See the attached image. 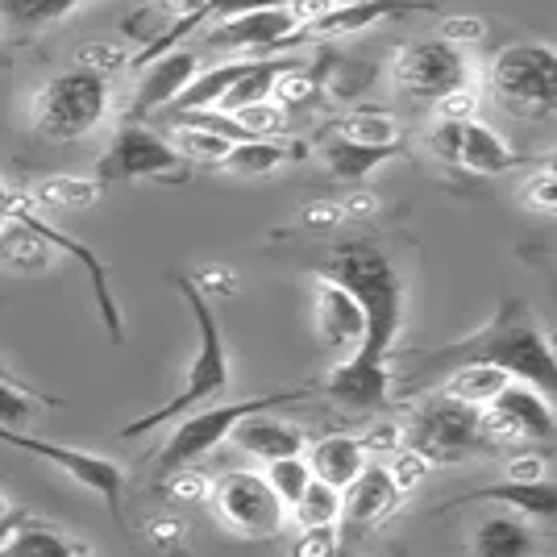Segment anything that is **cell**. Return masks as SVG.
<instances>
[{"label":"cell","instance_id":"6da1fadb","mask_svg":"<svg viewBox=\"0 0 557 557\" xmlns=\"http://www.w3.org/2000/svg\"><path fill=\"white\" fill-rule=\"evenodd\" d=\"M329 278H337L346 292L358 296L367 312L362 346L346 354L325 379L329 399H337L354 417H379L392 408V358L395 342L404 333L408 296L395 262L371 242H346L329 255Z\"/></svg>","mask_w":557,"mask_h":557},{"label":"cell","instance_id":"7a4b0ae2","mask_svg":"<svg viewBox=\"0 0 557 557\" xmlns=\"http://www.w3.org/2000/svg\"><path fill=\"white\" fill-rule=\"evenodd\" d=\"M466 362H491L508 379L529 383L557 404V349L549 342V333L536 325L533 308L524 300H504L487 325L462 337V342H454V346L417 354L412 358V379L442 383L454 367H466Z\"/></svg>","mask_w":557,"mask_h":557},{"label":"cell","instance_id":"3957f363","mask_svg":"<svg viewBox=\"0 0 557 557\" xmlns=\"http://www.w3.org/2000/svg\"><path fill=\"white\" fill-rule=\"evenodd\" d=\"M171 283H175V292H180L187 300V308H191V321H196V354H191V362H187L184 387L171 395L166 404H159L154 412L129 420V424L121 429L125 442L146 437V433H154V429H163V424L187 417V412H196V408H209V404H216L221 395L230 392V383H233L230 346H225V333H221V321H216V312H212L209 296H205L187 275H171Z\"/></svg>","mask_w":557,"mask_h":557},{"label":"cell","instance_id":"277c9868","mask_svg":"<svg viewBox=\"0 0 557 557\" xmlns=\"http://www.w3.org/2000/svg\"><path fill=\"white\" fill-rule=\"evenodd\" d=\"M109 104H113V79L104 71L71 67L34 92L29 116L47 141H79L109 116Z\"/></svg>","mask_w":557,"mask_h":557},{"label":"cell","instance_id":"5b68a950","mask_svg":"<svg viewBox=\"0 0 557 557\" xmlns=\"http://www.w3.org/2000/svg\"><path fill=\"white\" fill-rule=\"evenodd\" d=\"M312 392H275V395H255V399H233V404H209V408H196L187 417L175 420L171 437L163 442L159 458H154V470L159 479H171L187 466H196L200 458H209L216 445H225L233 437V429L255 412H271V408H283V404H300Z\"/></svg>","mask_w":557,"mask_h":557},{"label":"cell","instance_id":"8992f818","mask_svg":"<svg viewBox=\"0 0 557 557\" xmlns=\"http://www.w3.org/2000/svg\"><path fill=\"white\" fill-rule=\"evenodd\" d=\"M404 445L424 454L433 466L470 462L495 449L483 429V408H470L449 392L429 395L412 412V420L404 424Z\"/></svg>","mask_w":557,"mask_h":557},{"label":"cell","instance_id":"52a82bcc","mask_svg":"<svg viewBox=\"0 0 557 557\" xmlns=\"http://www.w3.org/2000/svg\"><path fill=\"white\" fill-rule=\"evenodd\" d=\"M495 100L516 116H557V47L511 42L487 67Z\"/></svg>","mask_w":557,"mask_h":557},{"label":"cell","instance_id":"ba28073f","mask_svg":"<svg viewBox=\"0 0 557 557\" xmlns=\"http://www.w3.org/2000/svg\"><path fill=\"white\" fill-rule=\"evenodd\" d=\"M470 75H474L470 54L442 42V38L408 42V47L395 50L392 59V84L404 96L424 100V104H437L442 96L470 88Z\"/></svg>","mask_w":557,"mask_h":557},{"label":"cell","instance_id":"9c48e42d","mask_svg":"<svg viewBox=\"0 0 557 557\" xmlns=\"http://www.w3.org/2000/svg\"><path fill=\"white\" fill-rule=\"evenodd\" d=\"M212 508H216L225 529H233L237 536H250V541L278 536L283 524L292 520L283 499L262 479V470H230V474H221L216 487H212Z\"/></svg>","mask_w":557,"mask_h":557},{"label":"cell","instance_id":"30bf717a","mask_svg":"<svg viewBox=\"0 0 557 557\" xmlns=\"http://www.w3.org/2000/svg\"><path fill=\"white\" fill-rule=\"evenodd\" d=\"M191 175V163L171 146V138H163L159 129L141 125V121H125L116 129L109 154L96 166V180H175L184 184Z\"/></svg>","mask_w":557,"mask_h":557},{"label":"cell","instance_id":"8fae6325","mask_svg":"<svg viewBox=\"0 0 557 557\" xmlns=\"http://www.w3.org/2000/svg\"><path fill=\"white\" fill-rule=\"evenodd\" d=\"M0 445H13L25 449L34 458H47L54 470H63L67 479H75L79 487H88L109 508L113 520H121V495H125V470L121 462L92 454V449H75V445H54L47 437H29V433H13V429H0Z\"/></svg>","mask_w":557,"mask_h":557},{"label":"cell","instance_id":"7c38bea8","mask_svg":"<svg viewBox=\"0 0 557 557\" xmlns=\"http://www.w3.org/2000/svg\"><path fill=\"white\" fill-rule=\"evenodd\" d=\"M483 429L495 445L557 442V404L545 392L511 379L483 408Z\"/></svg>","mask_w":557,"mask_h":557},{"label":"cell","instance_id":"4fadbf2b","mask_svg":"<svg viewBox=\"0 0 557 557\" xmlns=\"http://www.w3.org/2000/svg\"><path fill=\"white\" fill-rule=\"evenodd\" d=\"M304 42V22L292 9H258V13H242L230 22L209 25L205 47L225 50V54H242V59H275L283 50Z\"/></svg>","mask_w":557,"mask_h":557},{"label":"cell","instance_id":"5bb4252c","mask_svg":"<svg viewBox=\"0 0 557 557\" xmlns=\"http://www.w3.org/2000/svg\"><path fill=\"white\" fill-rule=\"evenodd\" d=\"M312 329H317L321 346L342 349V354H354L367 333V312H362L358 296L346 292L337 278H329L325 271L312 275Z\"/></svg>","mask_w":557,"mask_h":557},{"label":"cell","instance_id":"9a60e30c","mask_svg":"<svg viewBox=\"0 0 557 557\" xmlns=\"http://www.w3.org/2000/svg\"><path fill=\"white\" fill-rule=\"evenodd\" d=\"M196 75H200V50H166L159 59H150L141 67L138 92L129 100L125 121H146V116L159 113V109L166 113Z\"/></svg>","mask_w":557,"mask_h":557},{"label":"cell","instance_id":"2e32d148","mask_svg":"<svg viewBox=\"0 0 557 557\" xmlns=\"http://www.w3.org/2000/svg\"><path fill=\"white\" fill-rule=\"evenodd\" d=\"M417 9H433V0H346V4H329L317 22L304 25V42H329V38H354L371 25L387 22V17H404Z\"/></svg>","mask_w":557,"mask_h":557},{"label":"cell","instance_id":"e0dca14e","mask_svg":"<svg viewBox=\"0 0 557 557\" xmlns=\"http://www.w3.org/2000/svg\"><path fill=\"white\" fill-rule=\"evenodd\" d=\"M242 454H250L258 462H278V458H296L308 449V433H304L300 424H292V420H278V417H267V412H255V417H246L237 429H233L230 437Z\"/></svg>","mask_w":557,"mask_h":557},{"label":"cell","instance_id":"ac0fdd59","mask_svg":"<svg viewBox=\"0 0 557 557\" xmlns=\"http://www.w3.org/2000/svg\"><path fill=\"white\" fill-rule=\"evenodd\" d=\"M399 499H404V495L395 487L392 470L367 462V470L342 491V520L362 524V529H374V524H383V520L392 516Z\"/></svg>","mask_w":557,"mask_h":557},{"label":"cell","instance_id":"d6986e66","mask_svg":"<svg viewBox=\"0 0 557 557\" xmlns=\"http://www.w3.org/2000/svg\"><path fill=\"white\" fill-rule=\"evenodd\" d=\"M462 504H499L504 511L520 516V520H545L557 524V479H536V483H495L474 495H466Z\"/></svg>","mask_w":557,"mask_h":557},{"label":"cell","instance_id":"ffe728a7","mask_svg":"<svg viewBox=\"0 0 557 557\" xmlns=\"http://www.w3.org/2000/svg\"><path fill=\"white\" fill-rule=\"evenodd\" d=\"M304 458L312 466V479H321L329 487L346 491L362 470L371 462L362 437H346V433H333V437H321L304 449Z\"/></svg>","mask_w":557,"mask_h":557},{"label":"cell","instance_id":"44dd1931","mask_svg":"<svg viewBox=\"0 0 557 557\" xmlns=\"http://www.w3.org/2000/svg\"><path fill=\"white\" fill-rule=\"evenodd\" d=\"M536 533L529 520L511 516V511H491L487 520H479V529L470 533V557H533Z\"/></svg>","mask_w":557,"mask_h":557},{"label":"cell","instance_id":"7402d4cb","mask_svg":"<svg viewBox=\"0 0 557 557\" xmlns=\"http://www.w3.org/2000/svg\"><path fill=\"white\" fill-rule=\"evenodd\" d=\"M516 163H520V154L511 150V141L499 129H491L487 121H479V116L466 121L458 166H466L470 175H508Z\"/></svg>","mask_w":557,"mask_h":557},{"label":"cell","instance_id":"603a6c76","mask_svg":"<svg viewBox=\"0 0 557 557\" xmlns=\"http://www.w3.org/2000/svg\"><path fill=\"white\" fill-rule=\"evenodd\" d=\"M399 154H404V146H354L346 138H333L321 150V163L329 166L333 180H342L349 187H362L371 180V171H379V166L399 159Z\"/></svg>","mask_w":557,"mask_h":557},{"label":"cell","instance_id":"cb8c5ba5","mask_svg":"<svg viewBox=\"0 0 557 557\" xmlns=\"http://www.w3.org/2000/svg\"><path fill=\"white\" fill-rule=\"evenodd\" d=\"M304 159L300 141H283V138H246L233 141V150L225 154L221 171H230L237 180H258V175H271L283 163Z\"/></svg>","mask_w":557,"mask_h":557},{"label":"cell","instance_id":"d4e9b609","mask_svg":"<svg viewBox=\"0 0 557 557\" xmlns=\"http://www.w3.org/2000/svg\"><path fill=\"white\" fill-rule=\"evenodd\" d=\"M511 379L491 362H466L442 379V392H449L454 399H462L470 408H487L495 395L508 387Z\"/></svg>","mask_w":557,"mask_h":557},{"label":"cell","instance_id":"484cf974","mask_svg":"<svg viewBox=\"0 0 557 557\" xmlns=\"http://www.w3.org/2000/svg\"><path fill=\"white\" fill-rule=\"evenodd\" d=\"M0 557H88V549L71 536L54 533L47 524H29L25 520L22 529H13V536L4 541Z\"/></svg>","mask_w":557,"mask_h":557},{"label":"cell","instance_id":"4316f807","mask_svg":"<svg viewBox=\"0 0 557 557\" xmlns=\"http://www.w3.org/2000/svg\"><path fill=\"white\" fill-rule=\"evenodd\" d=\"M100 191H104V184L84 180V175H50V180L29 187L34 205H47V209H92Z\"/></svg>","mask_w":557,"mask_h":557},{"label":"cell","instance_id":"83f0119b","mask_svg":"<svg viewBox=\"0 0 557 557\" xmlns=\"http://www.w3.org/2000/svg\"><path fill=\"white\" fill-rule=\"evenodd\" d=\"M337 138L354 141V146H399L404 138V125L395 121V113L387 109H354V113L337 125Z\"/></svg>","mask_w":557,"mask_h":557},{"label":"cell","instance_id":"f1b7e54d","mask_svg":"<svg viewBox=\"0 0 557 557\" xmlns=\"http://www.w3.org/2000/svg\"><path fill=\"white\" fill-rule=\"evenodd\" d=\"M50 246L38 233L22 225V221H9L0 230V267H13V271H47Z\"/></svg>","mask_w":557,"mask_h":557},{"label":"cell","instance_id":"f546056e","mask_svg":"<svg viewBox=\"0 0 557 557\" xmlns=\"http://www.w3.org/2000/svg\"><path fill=\"white\" fill-rule=\"evenodd\" d=\"M300 529H333V524H342V491L321 483V479H312L308 491H304L300 499H296V508L287 511Z\"/></svg>","mask_w":557,"mask_h":557},{"label":"cell","instance_id":"4dcf8cb0","mask_svg":"<svg viewBox=\"0 0 557 557\" xmlns=\"http://www.w3.org/2000/svg\"><path fill=\"white\" fill-rule=\"evenodd\" d=\"M75 4H79V0H0V13L9 17L13 29L38 34V29H47V25L63 22Z\"/></svg>","mask_w":557,"mask_h":557},{"label":"cell","instance_id":"1f68e13d","mask_svg":"<svg viewBox=\"0 0 557 557\" xmlns=\"http://www.w3.org/2000/svg\"><path fill=\"white\" fill-rule=\"evenodd\" d=\"M171 146L184 154L187 163H205V166H221L225 154L233 150L230 138L209 134V129H191V125H171Z\"/></svg>","mask_w":557,"mask_h":557},{"label":"cell","instance_id":"d6a6232c","mask_svg":"<svg viewBox=\"0 0 557 557\" xmlns=\"http://www.w3.org/2000/svg\"><path fill=\"white\" fill-rule=\"evenodd\" d=\"M262 479H267L271 491L283 499V508L292 511L296 508V499H300L304 491H308V483H312V466H308L304 454H296V458H278V462H267Z\"/></svg>","mask_w":557,"mask_h":557},{"label":"cell","instance_id":"836d02e7","mask_svg":"<svg viewBox=\"0 0 557 557\" xmlns=\"http://www.w3.org/2000/svg\"><path fill=\"white\" fill-rule=\"evenodd\" d=\"M42 404H59V399H42L34 395L25 383H4L0 379V429L25 433V424L42 412Z\"/></svg>","mask_w":557,"mask_h":557},{"label":"cell","instance_id":"e575fe53","mask_svg":"<svg viewBox=\"0 0 557 557\" xmlns=\"http://www.w3.org/2000/svg\"><path fill=\"white\" fill-rule=\"evenodd\" d=\"M230 116L246 129V138H278L287 129V109L278 104L275 96L271 100H258V104H246V109H237Z\"/></svg>","mask_w":557,"mask_h":557},{"label":"cell","instance_id":"d590c367","mask_svg":"<svg viewBox=\"0 0 557 557\" xmlns=\"http://www.w3.org/2000/svg\"><path fill=\"white\" fill-rule=\"evenodd\" d=\"M437 38L458 50H470L487 38V22L479 13H445L442 25H437Z\"/></svg>","mask_w":557,"mask_h":557},{"label":"cell","instance_id":"8d00e7d4","mask_svg":"<svg viewBox=\"0 0 557 557\" xmlns=\"http://www.w3.org/2000/svg\"><path fill=\"white\" fill-rule=\"evenodd\" d=\"M387 470H392L395 487H399V495H412V491L433 474V462L424 458V454H417V449H408V445H399L392 454V462H387Z\"/></svg>","mask_w":557,"mask_h":557},{"label":"cell","instance_id":"74e56055","mask_svg":"<svg viewBox=\"0 0 557 557\" xmlns=\"http://www.w3.org/2000/svg\"><path fill=\"white\" fill-rule=\"evenodd\" d=\"M462 125L466 121H442V116H433V125H429V134H424L429 154L449 166H458V159H462Z\"/></svg>","mask_w":557,"mask_h":557},{"label":"cell","instance_id":"f35d334b","mask_svg":"<svg viewBox=\"0 0 557 557\" xmlns=\"http://www.w3.org/2000/svg\"><path fill=\"white\" fill-rule=\"evenodd\" d=\"M337 541H342L337 524L333 529H300V541H296L292 557H333L337 554Z\"/></svg>","mask_w":557,"mask_h":557},{"label":"cell","instance_id":"ab89813d","mask_svg":"<svg viewBox=\"0 0 557 557\" xmlns=\"http://www.w3.org/2000/svg\"><path fill=\"white\" fill-rule=\"evenodd\" d=\"M433 113L442 116V121H470V116L479 113L474 84H470V88H458V92H449V96H442V100L433 104Z\"/></svg>","mask_w":557,"mask_h":557},{"label":"cell","instance_id":"60d3db41","mask_svg":"<svg viewBox=\"0 0 557 557\" xmlns=\"http://www.w3.org/2000/svg\"><path fill=\"white\" fill-rule=\"evenodd\" d=\"M362 445H367V454H395L404 445V424L399 420H374Z\"/></svg>","mask_w":557,"mask_h":557},{"label":"cell","instance_id":"b9f144b4","mask_svg":"<svg viewBox=\"0 0 557 557\" xmlns=\"http://www.w3.org/2000/svg\"><path fill=\"white\" fill-rule=\"evenodd\" d=\"M524 200L536 212H557V171H541L524 184Z\"/></svg>","mask_w":557,"mask_h":557},{"label":"cell","instance_id":"7bdbcfd3","mask_svg":"<svg viewBox=\"0 0 557 557\" xmlns=\"http://www.w3.org/2000/svg\"><path fill=\"white\" fill-rule=\"evenodd\" d=\"M171 495H175V499H184V504H196V499L212 495V483L205 479V474H196V470L187 466V470H180V474H171Z\"/></svg>","mask_w":557,"mask_h":557},{"label":"cell","instance_id":"ee69618b","mask_svg":"<svg viewBox=\"0 0 557 557\" xmlns=\"http://www.w3.org/2000/svg\"><path fill=\"white\" fill-rule=\"evenodd\" d=\"M536 479H545V458L541 454H511L508 462V483H536Z\"/></svg>","mask_w":557,"mask_h":557},{"label":"cell","instance_id":"f6af8a7d","mask_svg":"<svg viewBox=\"0 0 557 557\" xmlns=\"http://www.w3.org/2000/svg\"><path fill=\"white\" fill-rule=\"evenodd\" d=\"M342 221H346V212H342V205H333V200H317V205L304 209V225L308 230H333Z\"/></svg>","mask_w":557,"mask_h":557},{"label":"cell","instance_id":"bcb514c9","mask_svg":"<svg viewBox=\"0 0 557 557\" xmlns=\"http://www.w3.org/2000/svg\"><path fill=\"white\" fill-rule=\"evenodd\" d=\"M342 212H346V221H367L379 212V196L367 191V187H354L346 200H342Z\"/></svg>","mask_w":557,"mask_h":557},{"label":"cell","instance_id":"7dc6e473","mask_svg":"<svg viewBox=\"0 0 557 557\" xmlns=\"http://www.w3.org/2000/svg\"><path fill=\"white\" fill-rule=\"evenodd\" d=\"M205 296H212V292H221V296H233L237 292V283H233V271H225V267H205L200 275L191 278Z\"/></svg>","mask_w":557,"mask_h":557},{"label":"cell","instance_id":"c3c4849f","mask_svg":"<svg viewBox=\"0 0 557 557\" xmlns=\"http://www.w3.org/2000/svg\"><path fill=\"white\" fill-rule=\"evenodd\" d=\"M150 536H154L159 545H171V541L184 536V524H180V520H154V524H150Z\"/></svg>","mask_w":557,"mask_h":557},{"label":"cell","instance_id":"681fc988","mask_svg":"<svg viewBox=\"0 0 557 557\" xmlns=\"http://www.w3.org/2000/svg\"><path fill=\"white\" fill-rule=\"evenodd\" d=\"M22 524H25L22 511H9V516H0V549H4V541L13 536V529H22Z\"/></svg>","mask_w":557,"mask_h":557},{"label":"cell","instance_id":"f907efd6","mask_svg":"<svg viewBox=\"0 0 557 557\" xmlns=\"http://www.w3.org/2000/svg\"><path fill=\"white\" fill-rule=\"evenodd\" d=\"M0 379H4V383H25V379H17V374L4 367V358H0Z\"/></svg>","mask_w":557,"mask_h":557},{"label":"cell","instance_id":"816d5d0a","mask_svg":"<svg viewBox=\"0 0 557 557\" xmlns=\"http://www.w3.org/2000/svg\"><path fill=\"white\" fill-rule=\"evenodd\" d=\"M9 196H13V187L0 180V205H9Z\"/></svg>","mask_w":557,"mask_h":557},{"label":"cell","instance_id":"f5cc1de1","mask_svg":"<svg viewBox=\"0 0 557 557\" xmlns=\"http://www.w3.org/2000/svg\"><path fill=\"white\" fill-rule=\"evenodd\" d=\"M545 171H557V150L549 154V159H545Z\"/></svg>","mask_w":557,"mask_h":557},{"label":"cell","instance_id":"db71d44e","mask_svg":"<svg viewBox=\"0 0 557 557\" xmlns=\"http://www.w3.org/2000/svg\"><path fill=\"white\" fill-rule=\"evenodd\" d=\"M9 511H13V508H9V499H4V495H0V516H9Z\"/></svg>","mask_w":557,"mask_h":557},{"label":"cell","instance_id":"11a10c76","mask_svg":"<svg viewBox=\"0 0 557 557\" xmlns=\"http://www.w3.org/2000/svg\"><path fill=\"white\" fill-rule=\"evenodd\" d=\"M4 225H9V212H4V205H0V230H4Z\"/></svg>","mask_w":557,"mask_h":557},{"label":"cell","instance_id":"9f6ffc18","mask_svg":"<svg viewBox=\"0 0 557 557\" xmlns=\"http://www.w3.org/2000/svg\"><path fill=\"white\" fill-rule=\"evenodd\" d=\"M329 4H346V0H329Z\"/></svg>","mask_w":557,"mask_h":557},{"label":"cell","instance_id":"6f0895ef","mask_svg":"<svg viewBox=\"0 0 557 557\" xmlns=\"http://www.w3.org/2000/svg\"><path fill=\"white\" fill-rule=\"evenodd\" d=\"M0 63H4V50H0Z\"/></svg>","mask_w":557,"mask_h":557}]
</instances>
